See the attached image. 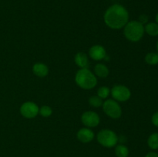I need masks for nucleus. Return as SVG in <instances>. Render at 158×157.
<instances>
[{"label":"nucleus","mask_w":158,"mask_h":157,"mask_svg":"<svg viewBox=\"0 0 158 157\" xmlns=\"http://www.w3.org/2000/svg\"><path fill=\"white\" fill-rule=\"evenodd\" d=\"M104 22L112 29H120L129 22V12L120 4H114L110 6L103 15Z\"/></svg>","instance_id":"f257e3e1"},{"label":"nucleus","mask_w":158,"mask_h":157,"mask_svg":"<svg viewBox=\"0 0 158 157\" xmlns=\"http://www.w3.org/2000/svg\"><path fill=\"white\" fill-rule=\"evenodd\" d=\"M75 81L77 86L83 89H91L97 84V76L89 69H80L77 71Z\"/></svg>","instance_id":"f03ea898"},{"label":"nucleus","mask_w":158,"mask_h":157,"mask_svg":"<svg viewBox=\"0 0 158 157\" xmlns=\"http://www.w3.org/2000/svg\"><path fill=\"white\" fill-rule=\"evenodd\" d=\"M123 28L125 37L131 42L140 41L144 35V26L139 21L128 22Z\"/></svg>","instance_id":"7ed1b4c3"},{"label":"nucleus","mask_w":158,"mask_h":157,"mask_svg":"<svg viewBox=\"0 0 158 157\" xmlns=\"http://www.w3.org/2000/svg\"><path fill=\"white\" fill-rule=\"evenodd\" d=\"M97 141L104 147L112 148L117 144L118 137L110 129H102L97 134Z\"/></svg>","instance_id":"20e7f679"},{"label":"nucleus","mask_w":158,"mask_h":157,"mask_svg":"<svg viewBox=\"0 0 158 157\" xmlns=\"http://www.w3.org/2000/svg\"><path fill=\"white\" fill-rule=\"evenodd\" d=\"M103 112L112 119H118L122 115L120 104L114 99H107L103 103Z\"/></svg>","instance_id":"39448f33"},{"label":"nucleus","mask_w":158,"mask_h":157,"mask_svg":"<svg viewBox=\"0 0 158 157\" xmlns=\"http://www.w3.org/2000/svg\"><path fill=\"white\" fill-rule=\"evenodd\" d=\"M113 98L117 102H126L131 98V92L127 86L123 85H116L110 89Z\"/></svg>","instance_id":"423d86ee"},{"label":"nucleus","mask_w":158,"mask_h":157,"mask_svg":"<svg viewBox=\"0 0 158 157\" xmlns=\"http://www.w3.org/2000/svg\"><path fill=\"white\" fill-rule=\"evenodd\" d=\"M40 108L33 102H26L20 107V113L26 119L35 118L39 113Z\"/></svg>","instance_id":"0eeeda50"},{"label":"nucleus","mask_w":158,"mask_h":157,"mask_svg":"<svg viewBox=\"0 0 158 157\" xmlns=\"http://www.w3.org/2000/svg\"><path fill=\"white\" fill-rule=\"evenodd\" d=\"M81 121L86 127H96L100 124V119L98 114L94 111H86L81 116Z\"/></svg>","instance_id":"6e6552de"},{"label":"nucleus","mask_w":158,"mask_h":157,"mask_svg":"<svg viewBox=\"0 0 158 157\" xmlns=\"http://www.w3.org/2000/svg\"><path fill=\"white\" fill-rule=\"evenodd\" d=\"M89 55L92 59L95 61H100L106 58V52L103 46L100 45H95L89 49Z\"/></svg>","instance_id":"1a4fd4ad"},{"label":"nucleus","mask_w":158,"mask_h":157,"mask_svg":"<svg viewBox=\"0 0 158 157\" xmlns=\"http://www.w3.org/2000/svg\"><path fill=\"white\" fill-rule=\"evenodd\" d=\"M77 137L79 141L83 143H87L94 139V132L89 128H82L77 132Z\"/></svg>","instance_id":"9d476101"},{"label":"nucleus","mask_w":158,"mask_h":157,"mask_svg":"<svg viewBox=\"0 0 158 157\" xmlns=\"http://www.w3.org/2000/svg\"><path fill=\"white\" fill-rule=\"evenodd\" d=\"M74 61L77 66L80 69H88L89 67V60L88 57L84 52H77L74 57Z\"/></svg>","instance_id":"9b49d317"},{"label":"nucleus","mask_w":158,"mask_h":157,"mask_svg":"<svg viewBox=\"0 0 158 157\" xmlns=\"http://www.w3.org/2000/svg\"><path fill=\"white\" fill-rule=\"evenodd\" d=\"M32 72L39 77H45L49 73V69L46 64L42 62H37L32 66Z\"/></svg>","instance_id":"f8f14e48"},{"label":"nucleus","mask_w":158,"mask_h":157,"mask_svg":"<svg viewBox=\"0 0 158 157\" xmlns=\"http://www.w3.org/2000/svg\"><path fill=\"white\" fill-rule=\"evenodd\" d=\"M94 72L95 75L100 78H106L109 75V69L103 63H98L94 67Z\"/></svg>","instance_id":"ddd939ff"},{"label":"nucleus","mask_w":158,"mask_h":157,"mask_svg":"<svg viewBox=\"0 0 158 157\" xmlns=\"http://www.w3.org/2000/svg\"><path fill=\"white\" fill-rule=\"evenodd\" d=\"M144 31L151 36L158 35V24L157 22H148L144 26Z\"/></svg>","instance_id":"4468645a"},{"label":"nucleus","mask_w":158,"mask_h":157,"mask_svg":"<svg viewBox=\"0 0 158 157\" xmlns=\"http://www.w3.org/2000/svg\"><path fill=\"white\" fill-rule=\"evenodd\" d=\"M115 154L117 157H127L129 149L124 145H117L115 148Z\"/></svg>","instance_id":"2eb2a0df"},{"label":"nucleus","mask_w":158,"mask_h":157,"mask_svg":"<svg viewBox=\"0 0 158 157\" xmlns=\"http://www.w3.org/2000/svg\"><path fill=\"white\" fill-rule=\"evenodd\" d=\"M148 146L151 149H158V133L154 132L149 136L148 139Z\"/></svg>","instance_id":"dca6fc26"},{"label":"nucleus","mask_w":158,"mask_h":157,"mask_svg":"<svg viewBox=\"0 0 158 157\" xmlns=\"http://www.w3.org/2000/svg\"><path fill=\"white\" fill-rule=\"evenodd\" d=\"M145 62L148 64L154 66L158 64V53L157 52H149L145 56Z\"/></svg>","instance_id":"f3484780"},{"label":"nucleus","mask_w":158,"mask_h":157,"mask_svg":"<svg viewBox=\"0 0 158 157\" xmlns=\"http://www.w3.org/2000/svg\"><path fill=\"white\" fill-rule=\"evenodd\" d=\"M89 103L90 106L97 108L103 106V99L100 97H99L98 95H94V96H91L89 99Z\"/></svg>","instance_id":"a211bd4d"},{"label":"nucleus","mask_w":158,"mask_h":157,"mask_svg":"<svg viewBox=\"0 0 158 157\" xmlns=\"http://www.w3.org/2000/svg\"><path fill=\"white\" fill-rule=\"evenodd\" d=\"M110 93V89L106 86H101V87L99 88L98 91H97V95L100 97L102 99L107 98Z\"/></svg>","instance_id":"6ab92c4d"},{"label":"nucleus","mask_w":158,"mask_h":157,"mask_svg":"<svg viewBox=\"0 0 158 157\" xmlns=\"http://www.w3.org/2000/svg\"><path fill=\"white\" fill-rule=\"evenodd\" d=\"M39 113L43 117L47 118V117H49L52 114V109L48 106H43L39 110Z\"/></svg>","instance_id":"aec40b11"},{"label":"nucleus","mask_w":158,"mask_h":157,"mask_svg":"<svg viewBox=\"0 0 158 157\" xmlns=\"http://www.w3.org/2000/svg\"><path fill=\"white\" fill-rule=\"evenodd\" d=\"M151 121H152V123L154 125V126H157L158 127V112H155V113L152 115Z\"/></svg>","instance_id":"412c9836"},{"label":"nucleus","mask_w":158,"mask_h":157,"mask_svg":"<svg viewBox=\"0 0 158 157\" xmlns=\"http://www.w3.org/2000/svg\"><path fill=\"white\" fill-rule=\"evenodd\" d=\"M139 22H140L141 24H146L148 22V17L146 15H141L139 18Z\"/></svg>","instance_id":"4be33fe9"},{"label":"nucleus","mask_w":158,"mask_h":157,"mask_svg":"<svg viewBox=\"0 0 158 157\" xmlns=\"http://www.w3.org/2000/svg\"><path fill=\"white\" fill-rule=\"evenodd\" d=\"M145 157H158V153L155 152H150L147 154Z\"/></svg>","instance_id":"5701e85b"},{"label":"nucleus","mask_w":158,"mask_h":157,"mask_svg":"<svg viewBox=\"0 0 158 157\" xmlns=\"http://www.w3.org/2000/svg\"><path fill=\"white\" fill-rule=\"evenodd\" d=\"M155 19H156V22H157V24H158V12H157V15H156V18H155Z\"/></svg>","instance_id":"b1692460"},{"label":"nucleus","mask_w":158,"mask_h":157,"mask_svg":"<svg viewBox=\"0 0 158 157\" xmlns=\"http://www.w3.org/2000/svg\"><path fill=\"white\" fill-rule=\"evenodd\" d=\"M157 53H158V41H157Z\"/></svg>","instance_id":"393cba45"}]
</instances>
